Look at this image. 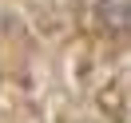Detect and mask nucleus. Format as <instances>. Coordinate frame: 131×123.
<instances>
[{"mask_svg": "<svg viewBox=\"0 0 131 123\" xmlns=\"http://www.w3.org/2000/svg\"><path fill=\"white\" fill-rule=\"evenodd\" d=\"M95 16L111 32H131V0H95Z\"/></svg>", "mask_w": 131, "mask_h": 123, "instance_id": "f257e3e1", "label": "nucleus"}]
</instances>
